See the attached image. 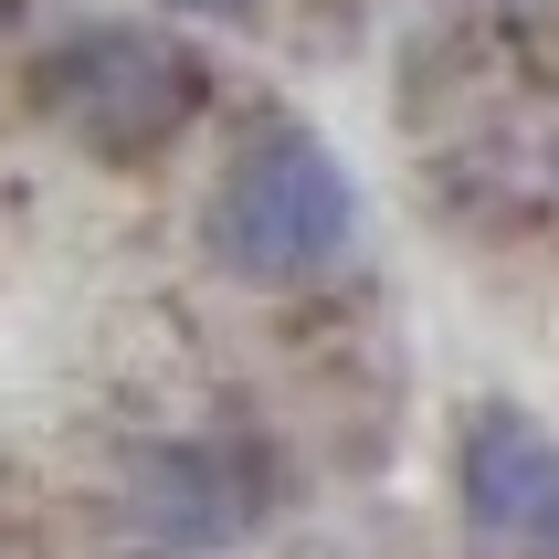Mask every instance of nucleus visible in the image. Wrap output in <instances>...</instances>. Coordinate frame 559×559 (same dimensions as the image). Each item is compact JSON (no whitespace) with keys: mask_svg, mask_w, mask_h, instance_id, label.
<instances>
[{"mask_svg":"<svg viewBox=\"0 0 559 559\" xmlns=\"http://www.w3.org/2000/svg\"><path fill=\"white\" fill-rule=\"evenodd\" d=\"M169 11H190V22H243L253 0H169Z\"/></svg>","mask_w":559,"mask_h":559,"instance_id":"5","label":"nucleus"},{"mask_svg":"<svg viewBox=\"0 0 559 559\" xmlns=\"http://www.w3.org/2000/svg\"><path fill=\"white\" fill-rule=\"evenodd\" d=\"M43 106H53L85 148L106 158H138L158 148L169 127L201 106V63L169 43V32H138V22H106L85 43H63L53 74H43Z\"/></svg>","mask_w":559,"mask_h":559,"instance_id":"2","label":"nucleus"},{"mask_svg":"<svg viewBox=\"0 0 559 559\" xmlns=\"http://www.w3.org/2000/svg\"><path fill=\"white\" fill-rule=\"evenodd\" d=\"M549 497H559V443L518 402L475 412V433H465V518H475V538H538Z\"/></svg>","mask_w":559,"mask_h":559,"instance_id":"3","label":"nucleus"},{"mask_svg":"<svg viewBox=\"0 0 559 559\" xmlns=\"http://www.w3.org/2000/svg\"><path fill=\"white\" fill-rule=\"evenodd\" d=\"M538 538H549V559H559V497H549V518H538Z\"/></svg>","mask_w":559,"mask_h":559,"instance_id":"6","label":"nucleus"},{"mask_svg":"<svg viewBox=\"0 0 559 559\" xmlns=\"http://www.w3.org/2000/svg\"><path fill=\"white\" fill-rule=\"evenodd\" d=\"M348 233H359V180L317 127H253L201 212V243L233 285H307L348 253Z\"/></svg>","mask_w":559,"mask_h":559,"instance_id":"1","label":"nucleus"},{"mask_svg":"<svg viewBox=\"0 0 559 559\" xmlns=\"http://www.w3.org/2000/svg\"><path fill=\"white\" fill-rule=\"evenodd\" d=\"M243 475L222 465L212 443H169V454H148V475H138V518H148V538H233L243 528Z\"/></svg>","mask_w":559,"mask_h":559,"instance_id":"4","label":"nucleus"}]
</instances>
